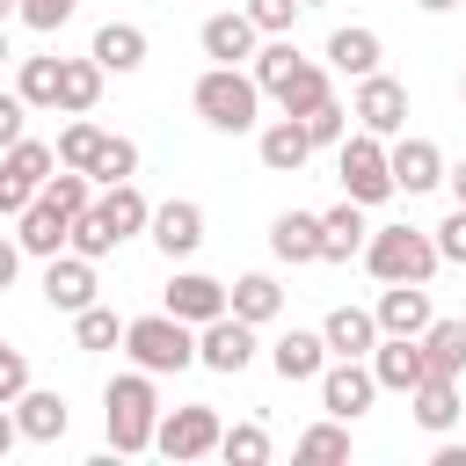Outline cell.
<instances>
[{"mask_svg": "<svg viewBox=\"0 0 466 466\" xmlns=\"http://www.w3.org/2000/svg\"><path fill=\"white\" fill-rule=\"evenodd\" d=\"M15 444H22V430H15V408H7V400H0V459H7V451H15Z\"/></svg>", "mask_w": 466, "mask_h": 466, "instance_id": "47", "label": "cell"}, {"mask_svg": "<svg viewBox=\"0 0 466 466\" xmlns=\"http://www.w3.org/2000/svg\"><path fill=\"white\" fill-rule=\"evenodd\" d=\"M255 153H262V167H269V175H299V167L313 160V138H306V124H299V116H277V124H262V131H255Z\"/></svg>", "mask_w": 466, "mask_h": 466, "instance_id": "19", "label": "cell"}, {"mask_svg": "<svg viewBox=\"0 0 466 466\" xmlns=\"http://www.w3.org/2000/svg\"><path fill=\"white\" fill-rule=\"evenodd\" d=\"M15 95L29 109H58V58H15Z\"/></svg>", "mask_w": 466, "mask_h": 466, "instance_id": "32", "label": "cell"}, {"mask_svg": "<svg viewBox=\"0 0 466 466\" xmlns=\"http://www.w3.org/2000/svg\"><path fill=\"white\" fill-rule=\"evenodd\" d=\"M335 175H342V197L350 204H386L393 197V167H386V138H371V131H342V146H335Z\"/></svg>", "mask_w": 466, "mask_h": 466, "instance_id": "5", "label": "cell"}, {"mask_svg": "<svg viewBox=\"0 0 466 466\" xmlns=\"http://www.w3.org/2000/svg\"><path fill=\"white\" fill-rule=\"evenodd\" d=\"M66 248H73V255H87V262H102V255H116V233H109V226L95 218V204H87V211L73 218V233H66Z\"/></svg>", "mask_w": 466, "mask_h": 466, "instance_id": "39", "label": "cell"}, {"mask_svg": "<svg viewBox=\"0 0 466 466\" xmlns=\"http://www.w3.org/2000/svg\"><path fill=\"white\" fill-rule=\"evenodd\" d=\"M7 408H15V430H22L29 444H58V437H66V422H73L66 393H44V386H22Z\"/></svg>", "mask_w": 466, "mask_h": 466, "instance_id": "17", "label": "cell"}, {"mask_svg": "<svg viewBox=\"0 0 466 466\" xmlns=\"http://www.w3.org/2000/svg\"><path fill=\"white\" fill-rule=\"evenodd\" d=\"M350 116H357V131H371V138H400V131H408V87H400L393 73H364Z\"/></svg>", "mask_w": 466, "mask_h": 466, "instance_id": "8", "label": "cell"}, {"mask_svg": "<svg viewBox=\"0 0 466 466\" xmlns=\"http://www.w3.org/2000/svg\"><path fill=\"white\" fill-rule=\"evenodd\" d=\"M36 197H51L66 218H80V211L95 204V175H87V167H51V182H44Z\"/></svg>", "mask_w": 466, "mask_h": 466, "instance_id": "33", "label": "cell"}, {"mask_svg": "<svg viewBox=\"0 0 466 466\" xmlns=\"http://www.w3.org/2000/svg\"><path fill=\"white\" fill-rule=\"evenodd\" d=\"M415 7H422V15H444V7H459V0H415Z\"/></svg>", "mask_w": 466, "mask_h": 466, "instance_id": "50", "label": "cell"}, {"mask_svg": "<svg viewBox=\"0 0 466 466\" xmlns=\"http://www.w3.org/2000/svg\"><path fill=\"white\" fill-rule=\"evenodd\" d=\"M95 146H102V124L73 116V124L58 131V146H51V153H58V167H87V160H95Z\"/></svg>", "mask_w": 466, "mask_h": 466, "instance_id": "38", "label": "cell"}, {"mask_svg": "<svg viewBox=\"0 0 466 466\" xmlns=\"http://www.w3.org/2000/svg\"><path fill=\"white\" fill-rule=\"evenodd\" d=\"M95 218L116 233V248L131 240V233H146V218H153V204H146V189L138 182H102L95 189Z\"/></svg>", "mask_w": 466, "mask_h": 466, "instance_id": "20", "label": "cell"}, {"mask_svg": "<svg viewBox=\"0 0 466 466\" xmlns=\"http://www.w3.org/2000/svg\"><path fill=\"white\" fill-rule=\"evenodd\" d=\"M124 350H131V364H138V371L167 379V371H189V364H197V328H189V320H175V313L160 306V313L124 320Z\"/></svg>", "mask_w": 466, "mask_h": 466, "instance_id": "4", "label": "cell"}, {"mask_svg": "<svg viewBox=\"0 0 466 466\" xmlns=\"http://www.w3.org/2000/svg\"><path fill=\"white\" fill-rule=\"evenodd\" d=\"M437 466H466V444H437Z\"/></svg>", "mask_w": 466, "mask_h": 466, "instance_id": "48", "label": "cell"}, {"mask_svg": "<svg viewBox=\"0 0 466 466\" xmlns=\"http://www.w3.org/2000/svg\"><path fill=\"white\" fill-rule=\"evenodd\" d=\"M269 255L277 262H320V211H277L269 218Z\"/></svg>", "mask_w": 466, "mask_h": 466, "instance_id": "22", "label": "cell"}, {"mask_svg": "<svg viewBox=\"0 0 466 466\" xmlns=\"http://www.w3.org/2000/svg\"><path fill=\"white\" fill-rule=\"evenodd\" d=\"M371 320H379V335H422L437 313H430V291L422 284H386L379 306H371Z\"/></svg>", "mask_w": 466, "mask_h": 466, "instance_id": "21", "label": "cell"}, {"mask_svg": "<svg viewBox=\"0 0 466 466\" xmlns=\"http://www.w3.org/2000/svg\"><path fill=\"white\" fill-rule=\"evenodd\" d=\"M197 364H204V371H218V379H240V371L255 364V328H248L240 313L204 320V328H197Z\"/></svg>", "mask_w": 466, "mask_h": 466, "instance_id": "9", "label": "cell"}, {"mask_svg": "<svg viewBox=\"0 0 466 466\" xmlns=\"http://www.w3.org/2000/svg\"><path fill=\"white\" fill-rule=\"evenodd\" d=\"M146 233H153V248H160L167 262H182V255H197V248H204V204H189V197H167V204H153Z\"/></svg>", "mask_w": 466, "mask_h": 466, "instance_id": "11", "label": "cell"}, {"mask_svg": "<svg viewBox=\"0 0 466 466\" xmlns=\"http://www.w3.org/2000/svg\"><path fill=\"white\" fill-rule=\"evenodd\" d=\"M240 15H248L262 36H291V22H299V0H240Z\"/></svg>", "mask_w": 466, "mask_h": 466, "instance_id": "41", "label": "cell"}, {"mask_svg": "<svg viewBox=\"0 0 466 466\" xmlns=\"http://www.w3.org/2000/svg\"><path fill=\"white\" fill-rule=\"evenodd\" d=\"M15 269H22V248H15V233H0V291L15 284Z\"/></svg>", "mask_w": 466, "mask_h": 466, "instance_id": "46", "label": "cell"}, {"mask_svg": "<svg viewBox=\"0 0 466 466\" xmlns=\"http://www.w3.org/2000/svg\"><path fill=\"white\" fill-rule=\"evenodd\" d=\"M299 459H350V422H313L306 437H299Z\"/></svg>", "mask_w": 466, "mask_h": 466, "instance_id": "40", "label": "cell"}, {"mask_svg": "<svg viewBox=\"0 0 466 466\" xmlns=\"http://www.w3.org/2000/svg\"><path fill=\"white\" fill-rule=\"evenodd\" d=\"M167 313L189 320V328H204V320L226 313V284L204 277V269H175V277H167Z\"/></svg>", "mask_w": 466, "mask_h": 466, "instance_id": "16", "label": "cell"}, {"mask_svg": "<svg viewBox=\"0 0 466 466\" xmlns=\"http://www.w3.org/2000/svg\"><path fill=\"white\" fill-rule=\"evenodd\" d=\"M226 313H240L248 328H262V320H277V313H284V284H277L269 269H248V277H233V284H226Z\"/></svg>", "mask_w": 466, "mask_h": 466, "instance_id": "23", "label": "cell"}, {"mask_svg": "<svg viewBox=\"0 0 466 466\" xmlns=\"http://www.w3.org/2000/svg\"><path fill=\"white\" fill-rule=\"evenodd\" d=\"M328 73H342V80L379 73V29H364V22L335 29V36H328Z\"/></svg>", "mask_w": 466, "mask_h": 466, "instance_id": "26", "label": "cell"}, {"mask_svg": "<svg viewBox=\"0 0 466 466\" xmlns=\"http://www.w3.org/2000/svg\"><path fill=\"white\" fill-rule=\"evenodd\" d=\"M95 102H102V66L95 58H58V109L87 116Z\"/></svg>", "mask_w": 466, "mask_h": 466, "instance_id": "29", "label": "cell"}, {"mask_svg": "<svg viewBox=\"0 0 466 466\" xmlns=\"http://www.w3.org/2000/svg\"><path fill=\"white\" fill-rule=\"evenodd\" d=\"M459 102H466V73H459Z\"/></svg>", "mask_w": 466, "mask_h": 466, "instance_id": "54", "label": "cell"}, {"mask_svg": "<svg viewBox=\"0 0 466 466\" xmlns=\"http://www.w3.org/2000/svg\"><path fill=\"white\" fill-rule=\"evenodd\" d=\"M197 44H204V58H211V66H248V58H255V44H262V29H255L240 7H226V15H211V22L197 29Z\"/></svg>", "mask_w": 466, "mask_h": 466, "instance_id": "15", "label": "cell"}, {"mask_svg": "<svg viewBox=\"0 0 466 466\" xmlns=\"http://www.w3.org/2000/svg\"><path fill=\"white\" fill-rule=\"evenodd\" d=\"M15 7H22V0H0V22H15Z\"/></svg>", "mask_w": 466, "mask_h": 466, "instance_id": "52", "label": "cell"}, {"mask_svg": "<svg viewBox=\"0 0 466 466\" xmlns=\"http://www.w3.org/2000/svg\"><path fill=\"white\" fill-rule=\"evenodd\" d=\"M422 364L444 371V379H459L466 371V320H430L422 328Z\"/></svg>", "mask_w": 466, "mask_h": 466, "instance_id": "31", "label": "cell"}, {"mask_svg": "<svg viewBox=\"0 0 466 466\" xmlns=\"http://www.w3.org/2000/svg\"><path fill=\"white\" fill-rule=\"evenodd\" d=\"M313 386H320V408H328L335 422H357V415H371V400H379V379H371L364 357H328Z\"/></svg>", "mask_w": 466, "mask_h": 466, "instance_id": "7", "label": "cell"}, {"mask_svg": "<svg viewBox=\"0 0 466 466\" xmlns=\"http://www.w3.org/2000/svg\"><path fill=\"white\" fill-rule=\"evenodd\" d=\"M22 386H29V357H22L15 342H0V400H15Z\"/></svg>", "mask_w": 466, "mask_h": 466, "instance_id": "45", "label": "cell"}, {"mask_svg": "<svg viewBox=\"0 0 466 466\" xmlns=\"http://www.w3.org/2000/svg\"><path fill=\"white\" fill-rule=\"evenodd\" d=\"M153 422H160V393L153 371H116L102 386V430L116 451H153Z\"/></svg>", "mask_w": 466, "mask_h": 466, "instance_id": "2", "label": "cell"}, {"mask_svg": "<svg viewBox=\"0 0 466 466\" xmlns=\"http://www.w3.org/2000/svg\"><path fill=\"white\" fill-rule=\"evenodd\" d=\"M87 58H95L102 73H138V66H146V29H138V22H102Z\"/></svg>", "mask_w": 466, "mask_h": 466, "instance_id": "25", "label": "cell"}, {"mask_svg": "<svg viewBox=\"0 0 466 466\" xmlns=\"http://www.w3.org/2000/svg\"><path fill=\"white\" fill-rule=\"evenodd\" d=\"M218 408L211 400H189V408H167L160 422H153V451L160 459H175V466H189V459H204V451H218Z\"/></svg>", "mask_w": 466, "mask_h": 466, "instance_id": "6", "label": "cell"}, {"mask_svg": "<svg viewBox=\"0 0 466 466\" xmlns=\"http://www.w3.org/2000/svg\"><path fill=\"white\" fill-rule=\"evenodd\" d=\"M364 364H371L379 393H415V386L430 379V364H422V335H379Z\"/></svg>", "mask_w": 466, "mask_h": 466, "instance_id": "10", "label": "cell"}, {"mask_svg": "<svg viewBox=\"0 0 466 466\" xmlns=\"http://www.w3.org/2000/svg\"><path fill=\"white\" fill-rule=\"evenodd\" d=\"M444 182H451V197L466 204V160H459V167H444Z\"/></svg>", "mask_w": 466, "mask_h": 466, "instance_id": "49", "label": "cell"}, {"mask_svg": "<svg viewBox=\"0 0 466 466\" xmlns=\"http://www.w3.org/2000/svg\"><path fill=\"white\" fill-rule=\"evenodd\" d=\"M66 233H73V218H66L51 197H29V204L15 211V248L36 255V262H51V255L66 248Z\"/></svg>", "mask_w": 466, "mask_h": 466, "instance_id": "14", "label": "cell"}, {"mask_svg": "<svg viewBox=\"0 0 466 466\" xmlns=\"http://www.w3.org/2000/svg\"><path fill=\"white\" fill-rule=\"evenodd\" d=\"M320 95H335V80H328V58H299V73H291V80H284L269 102H277L284 116H299V109H313Z\"/></svg>", "mask_w": 466, "mask_h": 466, "instance_id": "30", "label": "cell"}, {"mask_svg": "<svg viewBox=\"0 0 466 466\" xmlns=\"http://www.w3.org/2000/svg\"><path fill=\"white\" fill-rule=\"evenodd\" d=\"M189 102H197V116H204L211 131H226V138L255 131V116H262V87H255L248 66H211V73H197Z\"/></svg>", "mask_w": 466, "mask_h": 466, "instance_id": "1", "label": "cell"}, {"mask_svg": "<svg viewBox=\"0 0 466 466\" xmlns=\"http://www.w3.org/2000/svg\"><path fill=\"white\" fill-rule=\"evenodd\" d=\"M408 408H415V422L430 430V437H444L451 422H459V379H444V371H430L415 393H408Z\"/></svg>", "mask_w": 466, "mask_h": 466, "instance_id": "28", "label": "cell"}, {"mask_svg": "<svg viewBox=\"0 0 466 466\" xmlns=\"http://www.w3.org/2000/svg\"><path fill=\"white\" fill-rule=\"evenodd\" d=\"M386 167H393V189H408V197H422V189H437L444 182V153H437V138H393L386 146Z\"/></svg>", "mask_w": 466, "mask_h": 466, "instance_id": "13", "label": "cell"}, {"mask_svg": "<svg viewBox=\"0 0 466 466\" xmlns=\"http://www.w3.org/2000/svg\"><path fill=\"white\" fill-rule=\"evenodd\" d=\"M73 342H80V350H116V342H124V320H116L109 306H80V313H73Z\"/></svg>", "mask_w": 466, "mask_h": 466, "instance_id": "36", "label": "cell"}, {"mask_svg": "<svg viewBox=\"0 0 466 466\" xmlns=\"http://www.w3.org/2000/svg\"><path fill=\"white\" fill-rule=\"evenodd\" d=\"M218 459H226V466H262V459H269V430H262V422L218 430Z\"/></svg>", "mask_w": 466, "mask_h": 466, "instance_id": "35", "label": "cell"}, {"mask_svg": "<svg viewBox=\"0 0 466 466\" xmlns=\"http://www.w3.org/2000/svg\"><path fill=\"white\" fill-rule=\"evenodd\" d=\"M320 364H328V342H320V328H291V335H277V342H269V371H277L284 386H306V379H320Z\"/></svg>", "mask_w": 466, "mask_h": 466, "instance_id": "18", "label": "cell"}, {"mask_svg": "<svg viewBox=\"0 0 466 466\" xmlns=\"http://www.w3.org/2000/svg\"><path fill=\"white\" fill-rule=\"evenodd\" d=\"M364 204H335V211H320V262H350V255H364Z\"/></svg>", "mask_w": 466, "mask_h": 466, "instance_id": "27", "label": "cell"}, {"mask_svg": "<svg viewBox=\"0 0 466 466\" xmlns=\"http://www.w3.org/2000/svg\"><path fill=\"white\" fill-rule=\"evenodd\" d=\"M0 66H15V51H7V22H0Z\"/></svg>", "mask_w": 466, "mask_h": 466, "instance_id": "51", "label": "cell"}, {"mask_svg": "<svg viewBox=\"0 0 466 466\" xmlns=\"http://www.w3.org/2000/svg\"><path fill=\"white\" fill-rule=\"evenodd\" d=\"M73 7H80V0H22L15 15H22L29 29H44V36H51V29H66V22H73Z\"/></svg>", "mask_w": 466, "mask_h": 466, "instance_id": "43", "label": "cell"}, {"mask_svg": "<svg viewBox=\"0 0 466 466\" xmlns=\"http://www.w3.org/2000/svg\"><path fill=\"white\" fill-rule=\"evenodd\" d=\"M430 240H437V262H466V204H451V218L430 226Z\"/></svg>", "mask_w": 466, "mask_h": 466, "instance_id": "42", "label": "cell"}, {"mask_svg": "<svg viewBox=\"0 0 466 466\" xmlns=\"http://www.w3.org/2000/svg\"><path fill=\"white\" fill-rule=\"evenodd\" d=\"M299 7H328V0H299Z\"/></svg>", "mask_w": 466, "mask_h": 466, "instance_id": "53", "label": "cell"}, {"mask_svg": "<svg viewBox=\"0 0 466 466\" xmlns=\"http://www.w3.org/2000/svg\"><path fill=\"white\" fill-rule=\"evenodd\" d=\"M320 342H328V357H371V342H379L371 306H335V313L320 320Z\"/></svg>", "mask_w": 466, "mask_h": 466, "instance_id": "24", "label": "cell"}, {"mask_svg": "<svg viewBox=\"0 0 466 466\" xmlns=\"http://www.w3.org/2000/svg\"><path fill=\"white\" fill-rule=\"evenodd\" d=\"M364 269L379 284H430L437 277V240L422 226H371L364 233Z\"/></svg>", "mask_w": 466, "mask_h": 466, "instance_id": "3", "label": "cell"}, {"mask_svg": "<svg viewBox=\"0 0 466 466\" xmlns=\"http://www.w3.org/2000/svg\"><path fill=\"white\" fill-rule=\"evenodd\" d=\"M44 306H51V313H80V306H95V262L73 255V248H58V255L44 262Z\"/></svg>", "mask_w": 466, "mask_h": 466, "instance_id": "12", "label": "cell"}, {"mask_svg": "<svg viewBox=\"0 0 466 466\" xmlns=\"http://www.w3.org/2000/svg\"><path fill=\"white\" fill-rule=\"evenodd\" d=\"M299 124H306V138H313V146H342V131H350V109H342L335 95H320L313 109H299Z\"/></svg>", "mask_w": 466, "mask_h": 466, "instance_id": "37", "label": "cell"}, {"mask_svg": "<svg viewBox=\"0 0 466 466\" xmlns=\"http://www.w3.org/2000/svg\"><path fill=\"white\" fill-rule=\"evenodd\" d=\"M22 131H29V102H22L15 87H0V153H7Z\"/></svg>", "mask_w": 466, "mask_h": 466, "instance_id": "44", "label": "cell"}, {"mask_svg": "<svg viewBox=\"0 0 466 466\" xmlns=\"http://www.w3.org/2000/svg\"><path fill=\"white\" fill-rule=\"evenodd\" d=\"M87 175H95V189H102V182H131V175H138V146H131V138H109V131H102V146H95Z\"/></svg>", "mask_w": 466, "mask_h": 466, "instance_id": "34", "label": "cell"}]
</instances>
